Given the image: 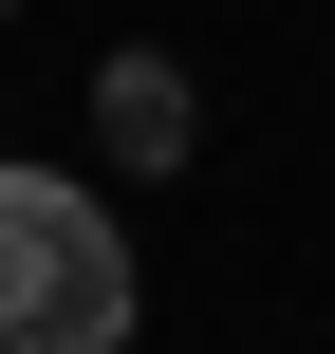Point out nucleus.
<instances>
[{
  "label": "nucleus",
  "instance_id": "f03ea898",
  "mask_svg": "<svg viewBox=\"0 0 335 354\" xmlns=\"http://www.w3.org/2000/svg\"><path fill=\"white\" fill-rule=\"evenodd\" d=\"M93 112H112V149H131V168H168V149H186V75H168V56H112V75H93Z\"/></svg>",
  "mask_w": 335,
  "mask_h": 354
},
{
  "label": "nucleus",
  "instance_id": "7ed1b4c3",
  "mask_svg": "<svg viewBox=\"0 0 335 354\" xmlns=\"http://www.w3.org/2000/svg\"><path fill=\"white\" fill-rule=\"evenodd\" d=\"M0 19H19V0H0Z\"/></svg>",
  "mask_w": 335,
  "mask_h": 354
},
{
  "label": "nucleus",
  "instance_id": "f257e3e1",
  "mask_svg": "<svg viewBox=\"0 0 335 354\" xmlns=\"http://www.w3.org/2000/svg\"><path fill=\"white\" fill-rule=\"evenodd\" d=\"M131 224L75 168H0V354H131Z\"/></svg>",
  "mask_w": 335,
  "mask_h": 354
}]
</instances>
